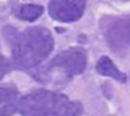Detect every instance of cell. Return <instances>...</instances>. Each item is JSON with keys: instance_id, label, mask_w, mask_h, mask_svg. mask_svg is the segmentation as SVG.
I'll list each match as a JSON object with an SVG mask.
<instances>
[{"instance_id": "1", "label": "cell", "mask_w": 130, "mask_h": 116, "mask_svg": "<svg viewBox=\"0 0 130 116\" xmlns=\"http://www.w3.org/2000/svg\"><path fill=\"white\" fill-rule=\"evenodd\" d=\"M14 57L26 68L39 65L53 50V38L44 27H32L14 33L11 38Z\"/></svg>"}, {"instance_id": "2", "label": "cell", "mask_w": 130, "mask_h": 116, "mask_svg": "<svg viewBox=\"0 0 130 116\" xmlns=\"http://www.w3.org/2000/svg\"><path fill=\"white\" fill-rule=\"evenodd\" d=\"M80 110L79 103L48 90H38L23 96L18 107L23 116H77Z\"/></svg>"}, {"instance_id": "3", "label": "cell", "mask_w": 130, "mask_h": 116, "mask_svg": "<svg viewBox=\"0 0 130 116\" xmlns=\"http://www.w3.org/2000/svg\"><path fill=\"white\" fill-rule=\"evenodd\" d=\"M52 68H59L68 75H76L85 71L86 66V53L83 48H68L58 54L50 63Z\"/></svg>"}, {"instance_id": "4", "label": "cell", "mask_w": 130, "mask_h": 116, "mask_svg": "<svg viewBox=\"0 0 130 116\" xmlns=\"http://www.w3.org/2000/svg\"><path fill=\"white\" fill-rule=\"evenodd\" d=\"M50 15L64 23L77 21L85 12V2L82 0H55L48 6Z\"/></svg>"}, {"instance_id": "5", "label": "cell", "mask_w": 130, "mask_h": 116, "mask_svg": "<svg viewBox=\"0 0 130 116\" xmlns=\"http://www.w3.org/2000/svg\"><path fill=\"white\" fill-rule=\"evenodd\" d=\"M20 107L18 93L14 89L0 87V116H9Z\"/></svg>"}, {"instance_id": "6", "label": "cell", "mask_w": 130, "mask_h": 116, "mask_svg": "<svg viewBox=\"0 0 130 116\" xmlns=\"http://www.w3.org/2000/svg\"><path fill=\"white\" fill-rule=\"evenodd\" d=\"M95 69H97L98 74L101 75H106V77H112L118 82H126V75L115 66V63L107 57V56H101L97 60V65H95Z\"/></svg>"}, {"instance_id": "7", "label": "cell", "mask_w": 130, "mask_h": 116, "mask_svg": "<svg viewBox=\"0 0 130 116\" xmlns=\"http://www.w3.org/2000/svg\"><path fill=\"white\" fill-rule=\"evenodd\" d=\"M42 6H39V5H35V3H30V5H23L20 9H18V12H17V15H18V18H21V20H24V21H33V20H36L41 14H42Z\"/></svg>"}, {"instance_id": "8", "label": "cell", "mask_w": 130, "mask_h": 116, "mask_svg": "<svg viewBox=\"0 0 130 116\" xmlns=\"http://www.w3.org/2000/svg\"><path fill=\"white\" fill-rule=\"evenodd\" d=\"M112 33L118 35L121 39H127L130 42V20L117 23V26H115V29L112 30Z\"/></svg>"}, {"instance_id": "9", "label": "cell", "mask_w": 130, "mask_h": 116, "mask_svg": "<svg viewBox=\"0 0 130 116\" xmlns=\"http://www.w3.org/2000/svg\"><path fill=\"white\" fill-rule=\"evenodd\" d=\"M5 72H6V60L2 57V54H0V79L5 75Z\"/></svg>"}]
</instances>
